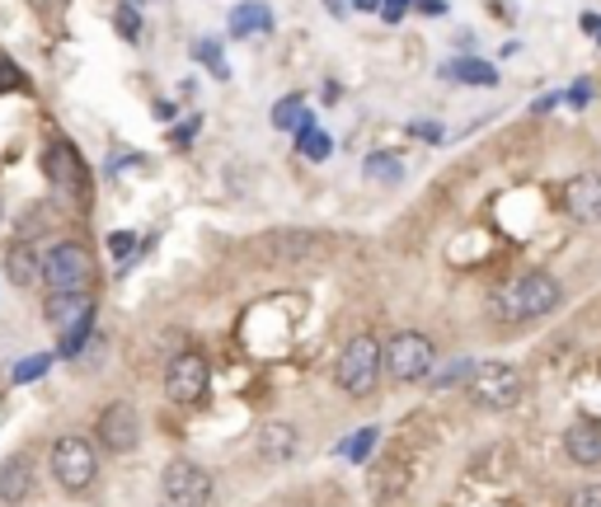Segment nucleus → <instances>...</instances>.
<instances>
[{
  "label": "nucleus",
  "instance_id": "nucleus-1",
  "mask_svg": "<svg viewBox=\"0 0 601 507\" xmlns=\"http://www.w3.org/2000/svg\"><path fill=\"white\" fill-rule=\"evenodd\" d=\"M559 283L550 273H522V277H507V283L493 287V315L507 324H522V320H540L559 306Z\"/></svg>",
  "mask_w": 601,
  "mask_h": 507
},
{
  "label": "nucleus",
  "instance_id": "nucleus-2",
  "mask_svg": "<svg viewBox=\"0 0 601 507\" xmlns=\"http://www.w3.org/2000/svg\"><path fill=\"white\" fill-rule=\"evenodd\" d=\"M47 465H52V480H57L66 494H85V488L95 484L99 475V456H95V447L85 442V437H57L47 451Z\"/></svg>",
  "mask_w": 601,
  "mask_h": 507
},
{
  "label": "nucleus",
  "instance_id": "nucleus-3",
  "mask_svg": "<svg viewBox=\"0 0 601 507\" xmlns=\"http://www.w3.org/2000/svg\"><path fill=\"white\" fill-rule=\"evenodd\" d=\"M381 366H385V348L376 339H371V334L348 339V348L339 353V386L352 399H367L371 390H376V381H381Z\"/></svg>",
  "mask_w": 601,
  "mask_h": 507
},
{
  "label": "nucleus",
  "instance_id": "nucleus-4",
  "mask_svg": "<svg viewBox=\"0 0 601 507\" xmlns=\"http://www.w3.org/2000/svg\"><path fill=\"white\" fill-rule=\"evenodd\" d=\"M437 362V348L428 334H414V329H404V334H395L391 343H385V372H391L400 386H414V381H423L433 372Z\"/></svg>",
  "mask_w": 601,
  "mask_h": 507
},
{
  "label": "nucleus",
  "instance_id": "nucleus-5",
  "mask_svg": "<svg viewBox=\"0 0 601 507\" xmlns=\"http://www.w3.org/2000/svg\"><path fill=\"white\" fill-rule=\"evenodd\" d=\"M90 277H95V254L85 244H57L47 258H43V283L47 291H90Z\"/></svg>",
  "mask_w": 601,
  "mask_h": 507
},
{
  "label": "nucleus",
  "instance_id": "nucleus-6",
  "mask_svg": "<svg viewBox=\"0 0 601 507\" xmlns=\"http://www.w3.org/2000/svg\"><path fill=\"white\" fill-rule=\"evenodd\" d=\"M470 390H474V399H480L484 409H512V405L522 399L526 381H522L517 366H507V362H484V366H474Z\"/></svg>",
  "mask_w": 601,
  "mask_h": 507
},
{
  "label": "nucleus",
  "instance_id": "nucleus-7",
  "mask_svg": "<svg viewBox=\"0 0 601 507\" xmlns=\"http://www.w3.org/2000/svg\"><path fill=\"white\" fill-rule=\"evenodd\" d=\"M207 386H211V366H207L203 353H193V348L165 366V395L174 399V405H198V399L207 395Z\"/></svg>",
  "mask_w": 601,
  "mask_h": 507
},
{
  "label": "nucleus",
  "instance_id": "nucleus-8",
  "mask_svg": "<svg viewBox=\"0 0 601 507\" xmlns=\"http://www.w3.org/2000/svg\"><path fill=\"white\" fill-rule=\"evenodd\" d=\"M161 488H165V498L174 507H207L211 503V475L203 465H193V461H170L165 465V475H161Z\"/></svg>",
  "mask_w": 601,
  "mask_h": 507
},
{
  "label": "nucleus",
  "instance_id": "nucleus-9",
  "mask_svg": "<svg viewBox=\"0 0 601 507\" xmlns=\"http://www.w3.org/2000/svg\"><path fill=\"white\" fill-rule=\"evenodd\" d=\"M95 437H99L103 451H113V456H128V451H136V442H141L136 409L128 405V399H113V405L95 418Z\"/></svg>",
  "mask_w": 601,
  "mask_h": 507
},
{
  "label": "nucleus",
  "instance_id": "nucleus-10",
  "mask_svg": "<svg viewBox=\"0 0 601 507\" xmlns=\"http://www.w3.org/2000/svg\"><path fill=\"white\" fill-rule=\"evenodd\" d=\"M559 202H564V212H569L573 221H582V225H601V174H597V169L573 174V179L564 184Z\"/></svg>",
  "mask_w": 601,
  "mask_h": 507
},
{
  "label": "nucleus",
  "instance_id": "nucleus-11",
  "mask_svg": "<svg viewBox=\"0 0 601 507\" xmlns=\"http://www.w3.org/2000/svg\"><path fill=\"white\" fill-rule=\"evenodd\" d=\"M43 320L57 329V339H62V334H70L76 324L95 320V296H90V291H47Z\"/></svg>",
  "mask_w": 601,
  "mask_h": 507
},
{
  "label": "nucleus",
  "instance_id": "nucleus-12",
  "mask_svg": "<svg viewBox=\"0 0 601 507\" xmlns=\"http://www.w3.org/2000/svg\"><path fill=\"white\" fill-rule=\"evenodd\" d=\"M47 179L62 188L66 198H76L80 188H85V169H80V155L70 142H52L47 146Z\"/></svg>",
  "mask_w": 601,
  "mask_h": 507
},
{
  "label": "nucleus",
  "instance_id": "nucleus-13",
  "mask_svg": "<svg viewBox=\"0 0 601 507\" xmlns=\"http://www.w3.org/2000/svg\"><path fill=\"white\" fill-rule=\"evenodd\" d=\"M564 451H569L573 465H601V423L578 418V423L564 432Z\"/></svg>",
  "mask_w": 601,
  "mask_h": 507
},
{
  "label": "nucleus",
  "instance_id": "nucleus-14",
  "mask_svg": "<svg viewBox=\"0 0 601 507\" xmlns=\"http://www.w3.org/2000/svg\"><path fill=\"white\" fill-rule=\"evenodd\" d=\"M296 451H300V437L292 423H263L259 428V456L269 465H287Z\"/></svg>",
  "mask_w": 601,
  "mask_h": 507
},
{
  "label": "nucleus",
  "instance_id": "nucleus-15",
  "mask_svg": "<svg viewBox=\"0 0 601 507\" xmlns=\"http://www.w3.org/2000/svg\"><path fill=\"white\" fill-rule=\"evenodd\" d=\"M29 494H33V461L20 451V456H10L6 465H0V503L20 507Z\"/></svg>",
  "mask_w": 601,
  "mask_h": 507
},
{
  "label": "nucleus",
  "instance_id": "nucleus-16",
  "mask_svg": "<svg viewBox=\"0 0 601 507\" xmlns=\"http://www.w3.org/2000/svg\"><path fill=\"white\" fill-rule=\"evenodd\" d=\"M404 488H409V465H404L400 456H385L376 470H371V498H376V503L400 498Z\"/></svg>",
  "mask_w": 601,
  "mask_h": 507
},
{
  "label": "nucleus",
  "instance_id": "nucleus-17",
  "mask_svg": "<svg viewBox=\"0 0 601 507\" xmlns=\"http://www.w3.org/2000/svg\"><path fill=\"white\" fill-rule=\"evenodd\" d=\"M6 277L14 287H39L43 283V258L39 250H29V244H14L6 254Z\"/></svg>",
  "mask_w": 601,
  "mask_h": 507
},
{
  "label": "nucleus",
  "instance_id": "nucleus-18",
  "mask_svg": "<svg viewBox=\"0 0 601 507\" xmlns=\"http://www.w3.org/2000/svg\"><path fill=\"white\" fill-rule=\"evenodd\" d=\"M273 29V14H269V5H240L236 14H231V38H250V33H269Z\"/></svg>",
  "mask_w": 601,
  "mask_h": 507
},
{
  "label": "nucleus",
  "instance_id": "nucleus-19",
  "mask_svg": "<svg viewBox=\"0 0 601 507\" xmlns=\"http://www.w3.org/2000/svg\"><path fill=\"white\" fill-rule=\"evenodd\" d=\"M273 128H282V132H306V128H315L310 113H306V103H300V95H287V99L273 103Z\"/></svg>",
  "mask_w": 601,
  "mask_h": 507
},
{
  "label": "nucleus",
  "instance_id": "nucleus-20",
  "mask_svg": "<svg viewBox=\"0 0 601 507\" xmlns=\"http://www.w3.org/2000/svg\"><path fill=\"white\" fill-rule=\"evenodd\" d=\"M447 76H456V80H466V85H493L499 80V71H493L489 62H474V57H461V62H447L441 66Z\"/></svg>",
  "mask_w": 601,
  "mask_h": 507
},
{
  "label": "nucleus",
  "instance_id": "nucleus-21",
  "mask_svg": "<svg viewBox=\"0 0 601 507\" xmlns=\"http://www.w3.org/2000/svg\"><path fill=\"white\" fill-rule=\"evenodd\" d=\"M52 366V353H33V357H24V362H14V372H10V381L14 386H29V381H39L43 372Z\"/></svg>",
  "mask_w": 601,
  "mask_h": 507
},
{
  "label": "nucleus",
  "instance_id": "nucleus-22",
  "mask_svg": "<svg viewBox=\"0 0 601 507\" xmlns=\"http://www.w3.org/2000/svg\"><path fill=\"white\" fill-rule=\"evenodd\" d=\"M296 151L306 155V161H325V155H329V136L320 128H306V132H296Z\"/></svg>",
  "mask_w": 601,
  "mask_h": 507
},
{
  "label": "nucleus",
  "instance_id": "nucleus-23",
  "mask_svg": "<svg viewBox=\"0 0 601 507\" xmlns=\"http://www.w3.org/2000/svg\"><path fill=\"white\" fill-rule=\"evenodd\" d=\"M95 334V320H85V324H76L70 334H62V348H57V357H80V348H85V339Z\"/></svg>",
  "mask_w": 601,
  "mask_h": 507
},
{
  "label": "nucleus",
  "instance_id": "nucleus-24",
  "mask_svg": "<svg viewBox=\"0 0 601 507\" xmlns=\"http://www.w3.org/2000/svg\"><path fill=\"white\" fill-rule=\"evenodd\" d=\"M371 442H376V428H362L358 437H348V442H339V456H348V461H367Z\"/></svg>",
  "mask_w": 601,
  "mask_h": 507
},
{
  "label": "nucleus",
  "instance_id": "nucleus-25",
  "mask_svg": "<svg viewBox=\"0 0 601 507\" xmlns=\"http://www.w3.org/2000/svg\"><path fill=\"white\" fill-rule=\"evenodd\" d=\"M376 174H381V179H400V161H395V155H371L367 179H376Z\"/></svg>",
  "mask_w": 601,
  "mask_h": 507
},
{
  "label": "nucleus",
  "instance_id": "nucleus-26",
  "mask_svg": "<svg viewBox=\"0 0 601 507\" xmlns=\"http://www.w3.org/2000/svg\"><path fill=\"white\" fill-rule=\"evenodd\" d=\"M466 376H474V366H470V362H451L447 372H441V376L433 381V386H437V390H451L456 381H466Z\"/></svg>",
  "mask_w": 601,
  "mask_h": 507
},
{
  "label": "nucleus",
  "instance_id": "nucleus-27",
  "mask_svg": "<svg viewBox=\"0 0 601 507\" xmlns=\"http://www.w3.org/2000/svg\"><path fill=\"white\" fill-rule=\"evenodd\" d=\"M0 85H10V90H24V71H20V66H14V62H6V57H0ZM0 95H6V90H0Z\"/></svg>",
  "mask_w": 601,
  "mask_h": 507
},
{
  "label": "nucleus",
  "instance_id": "nucleus-28",
  "mask_svg": "<svg viewBox=\"0 0 601 507\" xmlns=\"http://www.w3.org/2000/svg\"><path fill=\"white\" fill-rule=\"evenodd\" d=\"M118 33H122V38H136V33H141V14L132 5L118 10Z\"/></svg>",
  "mask_w": 601,
  "mask_h": 507
},
{
  "label": "nucleus",
  "instance_id": "nucleus-29",
  "mask_svg": "<svg viewBox=\"0 0 601 507\" xmlns=\"http://www.w3.org/2000/svg\"><path fill=\"white\" fill-rule=\"evenodd\" d=\"M409 5H414V0H381V20H385V24H400Z\"/></svg>",
  "mask_w": 601,
  "mask_h": 507
},
{
  "label": "nucleus",
  "instance_id": "nucleus-30",
  "mask_svg": "<svg viewBox=\"0 0 601 507\" xmlns=\"http://www.w3.org/2000/svg\"><path fill=\"white\" fill-rule=\"evenodd\" d=\"M198 62H207L217 76H226V62L217 57V43H198Z\"/></svg>",
  "mask_w": 601,
  "mask_h": 507
},
{
  "label": "nucleus",
  "instance_id": "nucleus-31",
  "mask_svg": "<svg viewBox=\"0 0 601 507\" xmlns=\"http://www.w3.org/2000/svg\"><path fill=\"white\" fill-rule=\"evenodd\" d=\"M569 507H601V484H588V488H578Z\"/></svg>",
  "mask_w": 601,
  "mask_h": 507
},
{
  "label": "nucleus",
  "instance_id": "nucleus-32",
  "mask_svg": "<svg viewBox=\"0 0 601 507\" xmlns=\"http://www.w3.org/2000/svg\"><path fill=\"white\" fill-rule=\"evenodd\" d=\"M132 244H136L132 231H113V235H109V250H113L118 258H122V254H132Z\"/></svg>",
  "mask_w": 601,
  "mask_h": 507
},
{
  "label": "nucleus",
  "instance_id": "nucleus-33",
  "mask_svg": "<svg viewBox=\"0 0 601 507\" xmlns=\"http://www.w3.org/2000/svg\"><path fill=\"white\" fill-rule=\"evenodd\" d=\"M409 132H418V136H423V142H441L437 122H418V128H409Z\"/></svg>",
  "mask_w": 601,
  "mask_h": 507
},
{
  "label": "nucleus",
  "instance_id": "nucleus-34",
  "mask_svg": "<svg viewBox=\"0 0 601 507\" xmlns=\"http://www.w3.org/2000/svg\"><path fill=\"white\" fill-rule=\"evenodd\" d=\"M193 132H198V118H193V122H184V128L174 132V142H193Z\"/></svg>",
  "mask_w": 601,
  "mask_h": 507
},
{
  "label": "nucleus",
  "instance_id": "nucleus-35",
  "mask_svg": "<svg viewBox=\"0 0 601 507\" xmlns=\"http://www.w3.org/2000/svg\"><path fill=\"white\" fill-rule=\"evenodd\" d=\"M414 5H418L423 14H441V10H447V5H441V0H414Z\"/></svg>",
  "mask_w": 601,
  "mask_h": 507
},
{
  "label": "nucleus",
  "instance_id": "nucleus-36",
  "mask_svg": "<svg viewBox=\"0 0 601 507\" xmlns=\"http://www.w3.org/2000/svg\"><path fill=\"white\" fill-rule=\"evenodd\" d=\"M588 90H592V85H588V80H578V85H573V95H569V99H573V103H588Z\"/></svg>",
  "mask_w": 601,
  "mask_h": 507
}]
</instances>
